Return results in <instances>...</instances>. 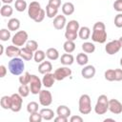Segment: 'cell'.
Returning a JSON list of instances; mask_svg holds the SVG:
<instances>
[{
  "label": "cell",
  "mask_w": 122,
  "mask_h": 122,
  "mask_svg": "<svg viewBox=\"0 0 122 122\" xmlns=\"http://www.w3.org/2000/svg\"><path fill=\"white\" fill-rule=\"evenodd\" d=\"M10 96H11L10 111H12L13 112H20L21 109H22V105H23V97L18 92L17 93H12Z\"/></svg>",
  "instance_id": "9c48e42d"
},
{
  "label": "cell",
  "mask_w": 122,
  "mask_h": 122,
  "mask_svg": "<svg viewBox=\"0 0 122 122\" xmlns=\"http://www.w3.org/2000/svg\"><path fill=\"white\" fill-rule=\"evenodd\" d=\"M104 77L108 81H111V82L114 81V70H112V69L107 70L105 71V73H104Z\"/></svg>",
  "instance_id": "60d3db41"
},
{
  "label": "cell",
  "mask_w": 122,
  "mask_h": 122,
  "mask_svg": "<svg viewBox=\"0 0 122 122\" xmlns=\"http://www.w3.org/2000/svg\"><path fill=\"white\" fill-rule=\"evenodd\" d=\"M96 70L92 65H87L81 70V75L85 79H92L95 75Z\"/></svg>",
  "instance_id": "4fadbf2b"
},
{
  "label": "cell",
  "mask_w": 122,
  "mask_h": 122,
  "mask_svg": "<svg viewBox=\"0 0 122 122\" xmlns=\"http://www.w3.org/2000/svg\"><path fill=\"white\" fill-rule=\"evenodd\" d=\"M23 60L24 59H22L21 57H13L10 59V61H9L8 68L12 75L18 76L23 73V71H25V63Z\"/></svg>",
  "instance_id": "7a4b0ae2"
},
{
  "label": "cell",
  "mask_w": 122,
  "mask_h": 122,
  "mask_svg": "<svg viewBox=\"0 0 122 122\" xmlns=\"http://www.w3.org/2000/svg\"><path fill=\"white\" fill-rule=\"evenodd\" d=\"M53 73H54L55 79H56L57 81H61V80H64L65 78L71 76V70L69 69L68 66L60 67V68L56 69Z\"/></svg>",
  "instance_id": "30bf717a"
},
{
  "label": "cell",
  "mask_w": 122,
  "mask_h": 122,
  "mask_svg": "<svg viewBox=\"0 0 122 122\" xmlns=\"http://www.w3.org/2000/svg\"><path fill=\"white\" fill-rule=\"evenodd\" d=\"M118 40H119V42H120V45H121V48H122V36H121V37H120Z\"/></svg>",
  "instance_id": "11a10c76"
},
{
  "label": "cell",
  "mask_w": 122,
  "mask_h": 122,
  "mask_svg": "<svg viewBox=\"0 0 122 122\" xmlns=\"http://www.w3.org/2000/svg\"><path fill=\"white\" fill-rule=\"evenodd\" d=\"M76 62L78 65L80 66H86L89 62V57L86 53L84 52H80L76 55Z\"/></svg>",
  "instance_id": "f1b7e54d"
},
{
  "label": "cell",
  "mask_w": 122,
  "mask_h": 122,
  "mask_svg": "<svg viewBox=\"0 0 122 122\" xmlns=\"http://www.w3.org/2000/svg\"><path fill=\"white\" fill-rule=\"evenodd\" d=\"M91 36V30L89 27H86V26H83V27H80L79 30H78V37L82 40H87L89 39Z\"/></svg>",
  "instance_id": "ffe728a7"
},
{
  "label": "cell",
  "mask_w": 122,
  "mask_h": 122,
  "mask_svg": "<svg viewBox=\"0 0 122 122\" xmlns=\"http://www.w3.org/2000/svg\"><path fill=\"white\" fill-rule=\"evenodd\" d=\"M0 105L4 110H10L11 107V96L4 95L0 99Z\"/></svg>",
  "instance_id": "83f0119b"
},
{
  "label": "cell",
  "mask_w": 122,
  "mask_h": 122,
  "mask_svg": "<svg viewBox=\"0 0 122 122\" xmlns=\"http://www.w3.org/2000/svg\"><path fill=\"white\" fill-rule=\"evenodd\" d=\"M30 92L32 94H39L41 88H42V80L35 74H31L30 75Z\"/></svg>",
  "instance_id": "8992f818"
},
{
  "label": "cell",
  "mask_w": 122,
  "mask_h": 122,
  "mask_svg": "<svg viewBox=\"0 0 122 122\" xmlns=\"http://www.w3.org/2000/svg\"><path fill=\"white\" fill-rule=\"evenodd\" d=\"M73 61H74V57L71 53L66 52V53L62 54L61 57H60V62L64 66H71V65H72Z\"/></svg>",
  "instance_id": "ac0fdd59"
},
{
  "label": "cell",
  "mask_w": 122,
  "mask_h": 122,
  "mask_svg": "<svg viewBox=\"0 0 122 122\" xmlns=\"http://www.w3.org/2000/svg\"><path fill=\"white\" fill-rule=\"evenodd\" d=\"M79 29H80V26H79L78 21H76V20H71L66 25V30H68V31L78 32Z\"/></svg>",
  "instance_id": "d4e9b609"
},
{
  "label": "cell",
  "mask_w": 122,
  "mask_h": 122,
  "mask_svg": "<svg viewBox=\"0 0 122 122\" xmlns=\"http://www.w3.org/2000/svg\"><path fill=\"white\" fill-rule=\"evenodd\" d=\"M57 13H58V9L53 8V7L50 6V5L46 6V15H47V17L53 18V17H55L57 15Z\"/></svg>",
  "instance_id": "836d02e7"
},
{
  "label": "cell",
  "mask_w": 122,
  "mask_h": 122,
  "mask_svg": "<svg viewBox=\"0 0 122 122\" xmlns=\"http://www.w3.org/2000/svg\"><path fill=\"white\" fill-rule=\"evenodd\" d=\"M48 5H50V6L53 7V8L58 9L61 6V0H49Z\"/></svg>",
  "instance_id": "7dc6e473"
},
{
  "label": "cell",
  "mask_w": 122,
  "mask_h": 122,
  "mask_svg": "<svg viewBox=\"0 0 122 122\" xmlns=\"http://www.w3.org/2000/svg\"><path fill=\"white\" fill-rule=\"evenodd\" d=\"M114 26L116 28H122V13H118L114 17Z\"/></svg>",
  "instance_id": "7bdbcfd3"
},
{
  "label": "cell",
  "mask_w": 122,
  "mask_h": 122,
  "mask_svg": "<svg viewBox=\"0 0 122 122\" xmlns=\"http://www.w3.org/2000/svg\"><path fill=\"white\" fill-rule=\"evenodd\" d=\"M27 7H28V5H27L26 0H16L14 3V8L19 12L24 11L26 9H28Z\"/></svg>",
  "instance_id": "d6a6232c"
},
{
  "label": "cell",
  "mask_w": 122,
  "mask_h": 122,
  "mask_svg": "<svg viewBox=\"0 0 122 122\" xmlns=\"http://www.w3.org/2000/svg\"><path fill=\"white\" fill-rule=\"evenodd\" d=\"M30 73L29 71H25L24 73H22L19 76V82L22 85H29L30 80Z\"/></svg>",
  "instance_id": "d590c367"
},
{
  "label": "cell",
  "mask_w": 122,
  "mask_h": 122,
  "mask_svg": "<svg viewBox=\"0 0 122 122\" xmlns=\"http://www.w3.org/2000/svg\"><path fill=\"white\" fill-rule=\"evenodd\" d=\"M81 48H82L83 51L86 52V53H92L95 51V46L92 42H84L82 44Z\"/></svg>",
  "instance_id": "4dcf8cb0"
},
{
  "label": "cell",
  "mask_w": 122,
  "mask_h": 122,
  "mask_svg": "<svg viewBox=\"0 0 122 122\" xmlns=\"http://www.w3.org/2000/svg\"><path fill=\"white\" fill-rule=\"evenodd\" d=\"M39 104L43 107H49L52 103V95L51 92L48 90H41L39 94Z\"/></svg>",
  "instance_id": "52a82bcc"
},
{
  "label": "cell",
  "mask_w": 122,
  "mask_h": 122,
  "mask_svg": "<svg viewBox=\"0 0 122 122\" xmlns=\"http://www.w3.org/2000/svg\"><path fill=\"white\" fill-rule=\"evenodd\" d=\"M45 16H47V15H46V10H44L42 9L41 11H40V13L38 14V16L36 17V19H35L34 21H35L36 23H40V22H42V21L44 20Z\"/></svg>",
  "instance_id": "bcb514c9"
},
{
  "label": "cell",
  "mask_w": 122,
  "mask_h": 122,
  "mask_svg": "<svg viewBox=\"0 0 122 122\" xmlns=\"http://www.w3.org/2000/svg\"><path fill=\"white\" fill-rule=\"evenodd\" d=\"M51 70H52V65H51V61H43L38 66V71L41 74H45V73L51 72Z\"/></svg>",
  "instance_id": "e0dca14e"
},
{
  "label": "cell",
  "mask_w": 122,
  "mask_h": 122,
  "mask_svg": "<svg viewBox=\"0 0 122 122\" xmlns=\"http://www.w3.org/2000/svg\"><path fill=\"white\" fill-rule=\"evenodd\" d=\"M56 113H57V115H60V116H64V117H68L69 118V116L71 115V110L66 105H60V106L57 107Z\"/></svg>",
  "instance_id": "603a6c76"
},
{
  "label": "cell",
  "mask_w": 122,
  "mask_h": 122,
  "mask_svg": "<svg viewBox=\"0 0 122 122\" xmlns=\"http://www.w3.org/2000/svg\"><path fill=\"white\" fill-rule=\"evenodd\" d=\"M55 76H54V73H51V72H48V73H45L43 78H42V84L44 87L46 88H51L55 82Z\"/></svg>",
  "instance_id": "2e32d148"
},
{
  "label": "cell",
  "mask_w": 122,
  "mask_h": 122,
  "mask_svg": "<svg viewBox=\"0 0 122 122\" xmlns=\"http://www.w3.org/2000/svg\"><path fill=\"white\" fill-rule=\"evenodd\" d=\"M114 81H122V69L114 70Z\"/></svg>",
  "instance_id": "ee69618b"
},
{
  "label": "cell",
  "mask_w": 122,
  "mask_h": 122,
  "mask_svg": "<svg viewBox=\"0 0 122 122\" xmlns=\"http://www.w3.org/2000/svg\"><path fill=\"white\" fill-rule=\"evenodd\" d=\"M108 111H109V99L107 95L101 94L97 98L94 107V112L96 114H105Z\"/></svg>",
  "instance_id": "277c9868"
},
{
  "label": "cell",
  "mask_w": 122,
  "mask_h": 122,
  "mask_svg": "<svg viewBox=\"0 0 122 122\" xmlns=\"http://www.w3.org/2000/svg\"><path fill=\"white\" fill-rule=\"evenodd\" d=\"M10 38V30L9 29H1L0 30V40L8 41Z\"/></svg>",
  "instance_id": "74e56055"
},
{
  "label": "cell",
  "mask_w": 122,
  "mask_h": 122,
  "mask_svg": "<svg viewBox=\"0 0 122 122\" xmlns=\"http://www.w3.org/2000/svg\"><path fill=\"white\" fill-rule=\"evenodd\" d=\"M6 73H7V69L4 65H1L0 66V77L3 78L6 76Z\"/></svg>",
  "instance_id": "f907efd6"
},
{
  "label": "cell",
  "mask_w": 122,
  "mask_h": 122,
  "mask_svg": "<svg viewBox=\"0 0 122 122\" xmlns=\"http://www.w3.org/2000/svg\"><path fill=\"white\" fill-rule=\"evenodd\" d=\"M78 37V32H73V31H65V38L67 40H71V41H74L76 40V38Z\"/></svg>",
  "instance_id": "b9f144b4"
},
{
  "label": "cell",
  "mask_w": 122,
  "mask_h": 122,
  "mask_svg": "<svg viewBox=\"0 0 122 122\" xmlns=\"http://www.w3.org/2000/svg\"><path fill=\"white\" fill-rule=\"evenodd\" d=\"M63 49L66 52L68 53H71L72 51H74L75 50V43L74 41H71V40H66L63 44Z\"/></svg>",
  "instance_id": "f546056e"
},
{
  "label": "cell",
  "mask_w": 122,
  "mask_h": 122,
  "mask_svg": "<svg viewBox=\"0 0 122 122\" xmlns=\"http://www.w3.org/2000/svg\"><path fill=\"white\" fill-rule=\"evenodd\" d=\"M46 52L42 50H37L36 51H34V54H33V59L36 63H41L44 61V59L46 58Z\"/></svg>",
  "instance_id": "1f68e13d"
},
{
  "label": "cell",
  "mask_w": 122,
  "mask_h": 122,
  "mask_svg": "<svg viewBox=\"0 0 122 122\" xmlns=\"http://www.w3.org/2000/svg\"><path fill=\"white\" fill-rule=\"evenodd\" d=\"M109 111L114 114H120L122 112V104L117 99H110L109 100Z\"/></svg>",
  "instance_id": "7c38bea8"
},
{
  "label": "cell",
  "mask_w": 122,
  "mask_h": 122,
  "mask_svg": "<svg viewBox=\"0 0 122 122\" xmlns=\"http://www.w3.org/2000/svg\"><path fill=\"white\" fill-rule=\"evenodd\" d=\"M38 109H39V105H38V103L35 102V101H31V102L28 103V105H27V112H28L30 114L38 112Z\"/></svg>",
  "instance_id": "8d00e7d4"
},
{
  "label": "cell",
  "mask_w": 122,
  "mask_h": 122,
  "mask_svg": "<svg viewBox=\"0 0 122 122\" xmlns=\"http://www.w3.org/2000/svg\"><path fill=\"white\" fill-rule=\"evenodd\" d=\"M30 92V86L28 85H20L19 88H18V93L22 96V97H27Z\"/></svg>",
  "instance_id": "e575fe53"
},
{
  "label": "cell",
  "mask_w": 122,
  "mask_h": 122,
  "mask_svg": "<svg viewBox=\"0 0 122 122\" xmlns=\"http://www.w3.org/2000/svg\"><path fill=\"white\" fill-rule=\"evenodd\" d=\"M68 117H64V116H60V115H57L56 117L53 118V120L55 122H68Z\"/></svg>",
  "instance_id": "681fc988"
},
{
  "label": "cell",
  "mask_w": 122,
  "mask_h": 122,
  "mask_svg": "<svg viewBox=\"0 0 122 122\" xmlns=\"http://www.w3.org/2000/svg\"><path fill=\"white\" fill-rule=\"evenodd\" d=\"M20 28V21L17 18H10L8 21V29L10 31H15L18 30Z\"/></svg>",
  "instance_id": "cb8c5ba5"
},
{
  "label": "cell",
  "mask_w": 122,
  "mask_h": 122,
  "mask_svg": "<svg viewBox=\"0 0 122 122\" xmlns=\"http://www.w3.org/2000/svg\"><path fill=\"white\" fill-rule=\"evenodd\" d=\"M70 121L71 122H82L83 121V118L79 115H72L71 118H70Z\"/></svg>",
  "instance_id": "c3c4849f"
},
{
  "label": "cell",
  "mask_w": 122,
  "mask_h": 122,
  "mask_svg": "<svg viewBox=\"0 0 122 122\" xmlns=\"http://www.w3.org/2000/svg\"><path fill=\"white\" fill-rule=\"evenodd\" d=\"M120 66H121V67H122V57H121V58H120Z\"/></svg>",
  "instance_id": "9f6ffc18"
},
{
  "label": "cell",
  "mask_w": 122,
  "mask_h": 122,
  "mask_svg": "<svg viewBox=\"0 0 122 122\" xmlns=\"http://www.w3.org/2000/svg\"><path fill=\"white\" fill-rule=\"evenodd\" d=\"M74 5L71 2H66L62 5V12L64 15H71L74 12Z\"/></svg>",
  "instance_id": "d6986e66"
},
{
  "label": "cell",
  "mask_w": 122,
  "mask_h": 122,
  "mask_svg": "<svg viewBox=\"0 0 122 122\" xmlns=\"http://www.w3.org/2000/svg\"><path fill=\"white\" fill-rule=\"evenodd\" d=\"M33 54H34V52H32L31 51H30L26 47L20 49V57L22 59L26 60V61H30L33 58Z\"/></svg>",
  "instance_id": "7402d4cb"
},
{
  "label": "cell",
  "mask_w": 122,
  "mask_h": 122,
  "mask_svg": "<svg viewBox=\"0 0 122 122\" xmlns=\"http://www.w3.org/2000/svg\"><path fill=\"white\" fill-rule=\"evenodd\" d=\"M46 55H47L48 59L51 60V61L57 60L59 58V52L55 48H49L46 51Z\"/></svg>",
  "instance_id": "484cf974"
},
{
  "label": "cell",
  "mask_w": 122,
  "mask_h": 122,
  "mask_svg": "<svg viewBox=\"0 0 122 122\" xmlns=\"http://www.w3.org/2000/svg\"><path fill=\"white\" fill-rule=\"evenodd\" d=\"M104 121H105V122H107V121H113V122H114V119H112V118H106Z\"/></svg>",
  "instance_id": "db71d44e"
},
{
  "label": "cell",
  "mask_w": 122,
  "mask_h": 122,
  "mask_svg": "<svg viewBox=\"0 0 122 122\" xmlns=\"http://www.w3.org/2000/svg\"><path fill=\"white\" fill-rule=\"evenodd\" d=\"M12 12H13V10L10 6V4H4L1 7V9H0V14L3 17H10V16H11Z\"/></svg>",
  "instance_id": "4316f807"
},
{
  "label": "cell",
  "mask_w": 122,
  "mask_h": 122,
  "mask_svg": "<svg viewBox=\"0 0 122 122\" xmlns=\"http://www.w3.org/2000/svg\"><path fill=\"white\" fill-rule=\"evenodd\" d=\"M121 49V45H120V42L119 40H112V41H110L109 43L106 44L105 46V51L108 54L110 55H112V54H115L117 53Z\"/></svg>",
  "instance_id": "8fae6325"
},
{
  "label": "cell",
  "mask_w": 122,
  "mask_h": 122,
  "mask_svg": "<svg viewBox=\"0 0 122 122\" xmlns=\"http://www.w3.org/2000/svg\"><path fill=\"white\" fill-rule=\"evenodd\" d=\"M113 9L114 10L121 12L122 11V0H115L113 3Z\"/></svg>",
  "instance_id": "f6af8a7d"
},
{
  "label": "cell",
  "mask_w": 122,
  "mask_h": 122,
  "mask_svg": "<svg viewBox=\"0 0 122 122\" xmlns=\"http://www.w3.org/2000/svg\"><path fill=\"white\" fill-rule=\"evenodd\" d=\"M4 53V46L3 45H0V55Z\"/></svg>",
  "instance_id": "f5cc1de1"
},
{
  "label": "cell",
  "mask_w": 122,
  "mask_h": 122,
  "mask_svg": "<svg viewBox=\"0 0 122 122\" xmlns=\"http://www.w3.org/2000/svg\"><path fill=\"white\" fill-rule=\"evenodd\" d=\"M42 8L40 3H38L37 1H32L30 3L29 7H28V15L30 19H32L33 21L36 19V17L38 16V14L40 13Z\"/></svg>",
  "instance_id": "ba28073f"
},
{
  "label": "cell",
  "mask_w": 122,
  "mask_h": 122,
  "mask_svg": "<svg viewBox=\"0 0 122 122\" xmlns=\"http://www.w3.org/2000/svg\"><path fill=\"white\" fill-rule=\"evenodd\" d=\"M25 47L27 49H29L30 51H31L32 52H34L38 50V43L35 40H28Z\"/></svg>",
  "instance_id": "f35d334b"
},
{
  "label": "cell",
  "mask_w": 122,
  "mask_h": 122,
  "mask_svg": "<svg viewBox=\"0 0 122 122\" xmlns=\"http://www.w3.org/2000/svg\"><path fill=\"white\" fill-rule=\"evenodd\" d=\"M28 38H29V34L26 30H18L12 36L11 42H12V45L20 48L27 43Z\"/></svg>",
  "instance_id": "5b68a950"
},
{
  "label": "cell",
  "mask_w": 122,
  "mask_h": 122,
  "mask_svg": "<svg viewBox=\"0 0 122 122\" xmlns=\"http://www.w3.org/2000/svg\"><path fill=\"white\" fill-rule=\"evenodd\" d=\"M39 112L41 113L42 118H43L44 120L49 121V120H51V119H53V118H54V112H53L51 109L44 108V109H42Z\"/></svg>",
  "instance_id": "44dd1931"
},
{
  "label": "cell",
  "mask_w": 122,
  "mask_h": 122,
  "mask_svg": "<svg viewBox=\"0 0 122 122\" xmlns=\"http://www.w3.org/2000/svg\"><path fill=\"white\" fill-rule=\"evenodd\" d=\"M53 28L55 29V30H62V29H64L65 27H66V25H67V19H66V16L65 15H56L55 17H54V19H53Z\"/></svg>",
  "instance_id": "5bb4252c"
},
{
  "label": "cell",
  "mask_w": 122,
  "mask_h": 122,
  "mask_svg": "<svg viewBox=\"0 0 122 122\" xmlns=\"http://www.w3.org/2000/svg\"><path fill=\"white\" fill-rule=\"evenodd\" d=\"M92 40L93 42L103 44L107 40V31L106 26L103 22H96L92 27Z\"/></svg>",
  "instance_id": "6da1fadb"
},
{
  "label": "cell",
  "mask_w": 122,
  "mask_h": 122,
  "mask_svg": "<svg viewBox=\"0 0 122 122\" xmlns=\"http://www.w3.org/2000/svg\"><path fill=\"white\" fill-rule=\"evenodd\" d=\"M5 54L7 55V57H10V58L18 57L20 56V48L14 45L8 46L5 49Z\"/></svg>",
  "instance_id": "9a60e30c"
},
{
  "label": "cell",
  "mask_w": 122,
  "mask_h": 122,
  "mask_svg": "<svg viewBox=\"0 0 122 122\" xmlns=\"http://www.w3.org/2000/svg\"><path fill=\"white\" fill-rule=\"evenodd\" d=\"M29 120L30 122H41L43 120V118H42L41 113L38 112H33V113H30V114Z\"/></svg>",
  "instance_id": "ab89813d"
},
{
  "label": "cell",
  "mask_w": 122,
  "mask_h": 122,
  "mask_svg": "<svg viewBox=\"0 0 122 122\" xmlns=\"http://www.w3.org/2000/svg\"><path fill=\"white\" fill-rule=\"evenodd\" d=\"M78 110L81 114H89L92 112V101L89 94H82L78 101Z\"/></svg>",
  "instance_id": "3957f363"
},
{
  "label": "cell",
  "mask_w": 122,
  "mask_h": 122,
  "mask_svg": "<svg viewBox=\"0 0 122 122\" xmlns=\"http://www.w3.org/2000/svg\"><path fill=\"white\" fill-rule=\"evenodd\" d=\"M2 1V3H4V4H10L13 0H1Z\"/></svg>",
  "instance_id": "816d5d0a"
}]
</instances>
